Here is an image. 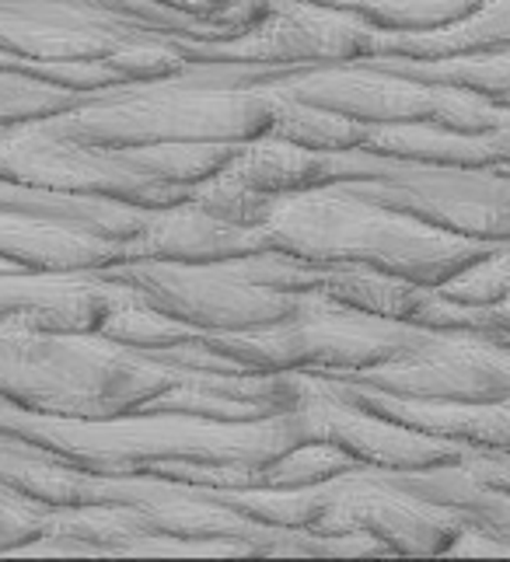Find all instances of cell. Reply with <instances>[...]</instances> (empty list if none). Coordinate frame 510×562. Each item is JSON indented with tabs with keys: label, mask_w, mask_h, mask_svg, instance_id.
I'll use <instances>...</instances> for the list:
<instances>
[{
	"label": "cell",
	"mask_w": 510,
	"mask_h": 562,
	"mask_svg": "<svg viewBox=\"0 0 510 562\" xmlns=\"http://www.w3.org/2000/svg\"><path fill=\"white\" fill-rule=\"evenodd\" d=\"M259 245L311 266H370L426 286H444L497 248L388 206L357 182L284 196L259 227Z\"/></svg>",
	"instance_id": "6da1fadb"
},
{
	"label": "cell",
	"mask_w": 510,
	"mask_h": 562,
	"mask_svg": "<svg viewBox=\"0 0 510 562\" xmlns=\"http://www.w3.org/2000/svg\"><path fill=\"white\" fill-rule=\"evenodd\" d=\"M280 94L340 112L364 126H451V130H483L503 120V105L483 99L476 91L434 85L423 77L391 70L378 60H350L311 67L308 74L290 77Z\"/></svg>",
	"instance_id": "7a4b0ae2"
},
{
	"label": "cell",
	"mask_w": 510,
	"mask_h": 562,
	"mask_svg": "<svg viewBox=\"0 0 510 562\" xmlns=\"http://www.w3.org/2000/svg\"><path fill=\"white\" fill-rule=\"evenodd\" d=\"M340 381L370 384L409 398L451 402H507L510 398V342L473 325H441L423 333L367 371Z\"/></svg>",
	"instance_id": "3957f363"
},
{
	"label": "cell",
	"mask_w": 510,
	"mask_h": 562,
	"mask_svg": "<svg viewBox=\"0 0 510 562\" xmlns=\"http://www.w3.org/2000/svg\"><path fill=\"white\" fill-rule=\"evenodd\" d=\"M510 46V0H479L458 22L434 32H378L370 56H455Z\"/></svg>",
	"instance_id": "277c9868"
},
{
	"label": "cell",
	"mask_w": 510,
	"mask_h": 562,
	"mask_svg": "<svg viewBox=\"0 0 510 562\" xmlns=\"http://www.w3.org/2000/svg\"><path fill=\"white\" fill-rule=\"evenodd\" d=\"M171 4L189 8V11H228L239 4V0H171Z\"/></svg>",
	"instance_id": "5b68a950"
},
{
	"label": "cell",
	"mask_w": 510,
	"mask_h": 562,
	"mask_svg": "<svg viewBox=\"0 0 510 562\" xmlns=\"http://www.w3.org/2000/svg\"><path fill=\"white\" fill-rule=\"evenodd\" d=\"M497 336H500V339H507V342H510V333H497Z\"/></svg>",
	"instance_id": "8992f818"
}]
</instances>
